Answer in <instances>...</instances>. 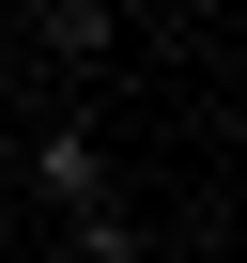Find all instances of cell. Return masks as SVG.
<instances>
[{
	"mask_svg": "<svg viewBox=\"0 0 247 263\" xmlns=\"http://www.w3.org/2000/svg\"><path fill=\"white\" fill-rule=\"evenodd\" d=\"M16 16H31V47H47L62 78H108V47H123V16H108V0H16Z\"/></svg>",
	"mask_w": 247,
	"mask_h": 263,
	"instance_id": "2",
	"label": "cell"
},
{
	"mask_svg": "<svg viewBox=\"0 0 247 263\" xmlns=\"http://www.w3.org/2000/svg\"><path fill=\"white\" fill-rule=\"evenodd\" d=\"M16 171H31V201L62 217L77 263H139V217H123V171H108V140H93V108H47L31 140H16Z\"/></svg>",
	"mask_w": 247,
	"mask_h": 263,
	"instance_id": "1",
	"label": "cell"
}]
</instances>
